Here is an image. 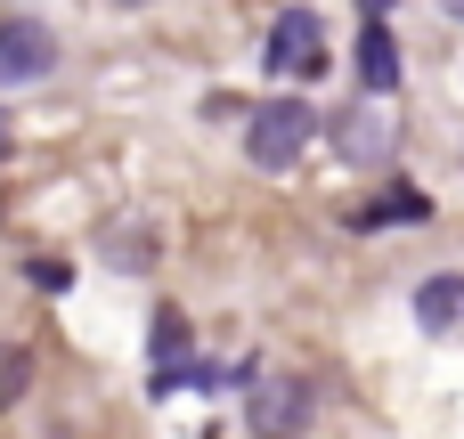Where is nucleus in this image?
<instances>
[{
  "instance_id": "obj_3",
  "label": "nucleus",
  "mask_w": 464,
  "mask_h": 439,
  "mask_svg": "<svg viewBox=\"0 0 464 439\" xmlns=\"http://www.w3.org/2000/svg\"><path fill=\"white\" fill-rule=\"evenodd\" d=\"M269 73H285V81L326 73V24H318V8H285L269 24Z\"/></svg>"
},
{
  "instance_id": "obj_11",
  "label": "nucleus",
  "mask_w": 464,
  "mask_h": 439,
  "mask_svg": "<svg viewBox=\"0 0 464 439\" xmlns=\"http://www.w3.org/2000/svg\"><path fill=\"white\" fill-rule=\"evenodd\" d=\"M24 277H33V293H65V285H73V261H57V253L41 261V253H33V261H24Z\"/></svg>"
},
{
  "instance_id": "obj_8",
  "label": "nucleus",
  "mask_w": 464,
  "mask_h": 439,
  "mask_svg": "<svg viewBox=\"0 0 464 439\" xmlns=\"http://www.w3.org/2000/svg\"><path fill=\"white\" fill-rule=\"evenodd\" d=\"M392 220H400V228L432 220V196H424V187H383L375 204H359V212H351V228H392Z\"/></svg>"
},
{
  "instance_id": "obj_15",
  "label": "nucleus",
  "mask_w": 464,
  "mask_h": 439,
  "mask_svg": "<svg viewBox=\"0 0 464 439\" xmlns=\"http://www.w3.org/2000/svg\"><path fill=\"white\" fill-rule=\"evenodd\" d=\"M440 8H449V16H457V24H464V0H440Z\"/></svg>"
},
{
  "instance_id": "obj_10",
  "label": "nucleus",
  "mask_w": 464,
  "mask_h": 439,
  "mask_svg": "<svg viewBox=\"0 0 464 439\" xmlns=\"http://www.w3.org/2000/svg\"><path fill=\"white\" fill-rule=\"evenodd\" d=\"M24 383H33V358H24L16 342H0V407H16V399H24Z\"/></svg>"
},
{
  "instance_id": "obj_12",
  "label": "nucleus",
  "mask_w": 464,
  "mask_h": 439,
  "mask_svg": "<svg viewBox=\"0 0 464 439\" xmlns=\"http://www.w3.org/2000/svg\"><path fill=\"white\" fill-rule=\"evenodd\" d=\"M114 261H130V269H147V228H122V236H114Z\"/></svg>"
},
{
  "instance_id": "obj_7",
  "label": "nucleus",
  "mask_w": 464,
  "mask_h": 439,
  "mask_svg": "<svg viewBox=\"0 0 464 439\" xmlns=\"http://www.w3.org/2000/svg\"><path fill=\"white\" fill-rule=\"evenodd\" d=\"M416 326L424 334H464V277H424L416 285Z\"/></svg>"
},
{
  "instance_id": "obj_9",
  "label": "nucleus",
  "mask_w": 464,
  "mask_h": 439,
  "mask_svg": "<svg viewBox=\"0 0 464 439\" xmlns=\"http://www.w3.org/2000/svg\"><path fill=\"white\" fill-rule=\"evenodd\" d=\"M188 350H196V342H188V318L163 310V318H155V399H171V383L188 375Z\"/></svg>"
},
{
  "instance_id": "obj_13",
  "label": "nucleus",
  "mask_w": 464,
  "mask_h": 439,
  "mask_svg": "<svg viewBox=\"0 0 464 439\" xmlns=\"http://www.w3.org/2000/svg\"><path fill=\"white\" fill-rule=\"evenodd\" d=\"M392 8H400V0H359V16H367V24H383Z\"/></svg>"
},
{
  "instance_id": "obj_1",
  "label": "nucleus",
  "mask_w": 464,
  "mask_h": 439,
  "mask_svg": "<svg viewBox=\"0 0 464 439\" xmlns=\"http://www.w3.org/2000/svg\"><path fill=\"white\" fill-rule=\"evenodd\" d=\"M310 138H318L310 98H269V106L245 114V163H253V171H294V163L310 155Z\"/></svg>"
},
{
  "instance_id": "obj_6",
  "label": "nucleus",
  "mask_w": 464,
  "mask_h": 439,
  "mask_svg": "<svg viewBox=\"0 0 464 439\" xmlns=\"http://www.w3.org/2000/svg\"><path fill=\"white\" fill-rule=\"evenodd\" d=\"M359 81H367V98L400 90V41H392V24H359Z\"/></svg>"
},
{
  "instance_id": "obj_4",
  "label": "nucleus",
  "mask_w": 464,
  "mask_h": 439,
  "mask_svg": "<svg viewBox=\"0 0 464 439\" xmlns=\"http://www.w3.org/2000/svg\"><path fill=\"white\" fill-rule=\"evenodd\" d=\"M41 73H57V33L41 16H0V90H24Z\"/></svg>"
},
{
  "instance_id": "obj_5",
  "label": "nucleus",
  "mask_w": 464,
  "mask_h": 439,
  "mask_svg": "<svg viewBox=\"0 0 464 439\" xmlns=\"http://www.w3.org/2000/svg\"><path fill=\"white\" fill-rule=\"evenodd\" d=\"M383 147H392V122H383L367 98L334 114V155H343V163H383Z\"/></svg>"
},
{
  "instance_id": "obj_14",
  "label": "nucleus",
  "mask_w": 464,
  "mask_h": 439,
  "mask_svg": "<svg viewBox=\"0 0 464 439\" xmlns=\"http://www.w3.org/2000/svg\"><path fill=\"white\" fill-rule=\"evenodd\" d=\"M8 138H16V122H8V114H0V163H8Z\"/></svg>"
},
{
  "instance_id": "obj_2",
  "label": "nucleus",
  "mask_w": 464,
  "mask_h": 439,
  "mask_svg": "<svg viewBox=\"0 0 464 439\" xmlns=\"http://www.w3.org/2000/svg\"><path fill=\"white\" fill-rule=\"evenodd\" d=\"M318 424V391L302 383V375H269V383H253V399H245V432L253 439H302Z\"/></svg>"
},
{
  "instance_id": "obj_16",
  "label": "nucleus",
  "mask_w": 464,
  "mask_h": 439,
  "mask_svg": "<svg viewBox=\"0 0 464 439\" xmlns=\"http://www.w3.org/2000/svg\"><path fill=\"white\" fill-rule=\"evenodd\" d=\"M114 8H147V0H114Z\"/></svg>"
}]
</instances>
